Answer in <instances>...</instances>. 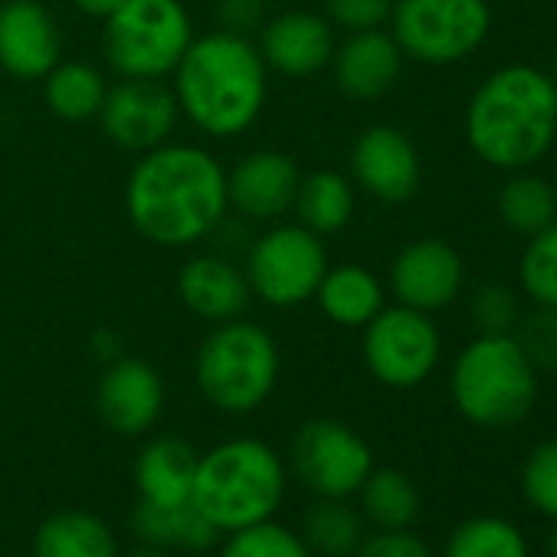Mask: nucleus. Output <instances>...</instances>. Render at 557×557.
<instances>
[{
  "label": "nucleus",
  "instance_id": "nucleus-1",
  "mask_svg": "<svg viewBox=\"0 0 557 557\" xmlns=\"http://www.w3.org/2000/svg\"><path fill=\"white\" fill-rule=\"evenodd\" d=\"M226 210V168L200 145L164 141L145 151L125 184L132 226L164 249L207 239Z\"/></svg>",
  "mask_w": 557,
  "mask_h": 557
},
{
  "label": "nucleus",
  "instance_id": "nucleus-2",
  "mask_svg": "<svg viewBox=\"0 0 557 557\" xmlns=\"http://www.w3.org/2000/svg\"><path fill=\"white\" fill-rule=\"evenodd\" d=\"M171 76L181 115L210 138L243 135L265 109L269 70L249 37L226 30L194 37Z\"/></svg>",
  "mask_w": 557,
  "mask_h": 557
},
{
  "label": "nucleus",
  "instance_id": "nucleus-3",
  "mask_svg": "<svg viewBox=\"0 0 557 557\" xmlns=\"http://www.w3.org/2000/svg\"><path fill=\"white\" fill-rule=\"evenodd\" d=\"M466 141L492 168L524 171L557 138V83L524 63L482 79L466 106Z\"/></svg>",
  "mask_w": 557,
  "mask_h": 557
},
{
  "label": "nucleus",
  "instance_id": "nucleus-4",
  "mask_svg": "<svg viewBox=\"0 0 557 557\" xmlns=\"http://www.w3.org/2000/svg\"><path fill=\"white\" fill-rule=\"evenodd\" d=\"M283 495L286 462L259 440H226L197 459L190 505L223 534L269 521Z\"/></svg>",
  "mask_w": 557,
  "mask_h": 557
},
{
  "label": "nucleus",
  "instance_id": "nucleus-5",
  "mask_svg": "<svg viewBox=\"0 0 557 557\" xmlns=\"http://www.w3.org/2000/svg\"><path fill=\"white\" fill-rule=\"evenodd\" d=\"M449 394L456 410L488 430L521 423L537 397V371L515 335H479L453 364Z\"/></svg>",
  "mask_w": 557,
  "mask_h": 557
},
{
  "label": "nucleus",
  "instance_id": "nucleus-6",
  "mask_svg": "<svg viewBox=\"0 0 557 557\" xmlns=\"http://www.w3.org/2000/svg\"><path fill=\"white\" fill-rule=\"evenodd\" d=\"M197 387L223 413H252L269 400L278 381L275 338L246 319L213 325L194 361Z\"/></svg>",
  "mask_w": 557,
  "mask_h": 557
},
{
  "label": "nucleus",
  "instance_id": "nucleus-7",
  "mask_svg": "<svg viewBox=\"0 0 557 557\" xmlns=\"http://www.w3.org/2000/svg\"><path fill=\"white\" fill-rule=\"evenodd\" d=\"M194 44L181 0H125L106 17V60L122 79H164Z\"/></svg>",
  "mask_w": 557,
  "mask_h": 557
},
{
  "label": "nucleus",
  "instance_id": "nucleus-8",
  "mask_svg": "<svg viewBox=\"0 0 557 557\" xmlns=\"http://www.w3.org/2000/svg\"><path fill=\"white\" fill-rule=\"evenodd\" d=\"M329 252L319 233L302 223L265 226L243 262L252 299L272 309H296L315 299V289L329 269Z\"/></svg>",
  "mask_w": 557,
  "mask_h": 557
},
{
  "label": "nucleus",
  "instance_id": "nucleus-9",
  "mask_svg": "<svg viewBox=\"0 0 557 557\" xmlns=\"http://www.w3.org/2000/svg\"><path fill=\"white\" fill-rule=\"evenodd\" d=\"M492 30L485 0H394L391 34L404 57L426 66L469 60Z\"/></svg>",
  "mask_w": 557,
  "mask_h": 557
},
{
  "label": "nucleus",
  "instance_id": "nucleus-10",
  "mask_svg": "<svg viewBox=\"0 0 557 557\" xmlns=\"http://www.w3.org/2000/svg\"><path fill=\"white\" fill-rule=\"evenodd\" d=\"M361 351L374 381L394 391H410L436 371L443 338L426 312L407 306H384L364 325Z\"/></svg>",
  "mask_w": 557,
  "mask_h": 557
},
{
  "label": "nucleus",
  "instance_id": "nucleus-11",
  "mask_svg": "<svg viewBox=\"0 0 557 557\" xmlns=\"http://www.w3.org/2000/svg\"><path fill=\"white\" fill-rule=\"evenodd\" d=\"M289 459L299 482L319 498L358 495L361 482L374 469L371 446L342 420H309L293 436Z\"/></svg>",
  "mask_w": 557,
  "mask_h": 557
},
{
  "label": "nucleus",
  "instance_id": "nucleus-12",
  "mask_svg": "<svg viewBox=\"0 0 557 557\" xmlns=\"http://www.w3.org/2000/svg\"><path fill=\"white\" fill-rule=\"evenodd\" d=\"M177 119L181 109L174 89L161 86V79H122L109 86L99 109V125L109 141L138 154L171 141Z\"/></svg>",
  "mask_w": 557,
  "mask_h": 557
},
{
  "label": "nucleus",
  "instance_id": "nucleus-13",
  "mask_svg": "<svg viewBox=\"0 0 557 557\" xmlns=\"http://www.w3.org/2000/svg\"><path fill=\"white\" fill-rule=\"evenodd\" d=\"M387 283L397 306L433 315L459 299L466 283V262L453 243L423 236L407 243L394 256Z\"/></svg>",
  "mask_w": 557,
  "mask_h": 557
},
{
  "label": "nucleus",
  "instance_id": "nucleus-14",
  "mask_svg": "<svg viewBox=\"0 0 557 557\" xmlns=\"http://www.w3.org/2000/svg\"><path fill=\"white\" fill-rule=\"evenodd\" d=\"M423 161L413 138L397 125H371L351 145V184L381 203H404L417 194Z\"/></svg>",
  "mask_w": 557,
  "mask_h": 557
},
{
  "label": "nucleus",
  "instance_id": "nucleus-15",
  "mask_svg": "<svg viewBox=\"0 0 557 557\" xmlns=\"http://www.w3.org/2000/svg\"><path fill=\"white\" fill-rule=\"evenodd\" d=\"M302 171L293 154L259 148L243 154L226 171V200L236 213L256 223H275L296 207Z\"/></svg>",
  "mask_w": 557,
  "mask_h": 557
},
{
  "label": "nucleus",
  "instance_id": "nucleus-16",
  "mask_svg": "<svg viewBox=\"0 0 557 557\" xmlns=\"http://www.w3.org/2000/svg\"><path fill=\"white\" fill-rule=\"evenodd\" d=\"M252 44L265 70L289 79H306L329 70L338 40L329 17L315 11H286L269 17Z\"/></svg>",
  "mask_w": 557,
  "mask_h": 557
},
{
  "label": "nucleus",
  "instance_id": "nucleus-17",
  "mask_svg": "<svg viewBox=\"0 0 557 557\" xmlns=\"http://www.w3.org/2000/svg\"><path fill=\"white\" fill-rule=\"evenodd\" d=\"M63 60V34L40 0L0 4V70L14 79H44Z\"/></svg>",
  "mask_w": 557,
  "mask_h": 557
},
{
  "label": "nucleus",
  "instance_id": "nucleus-18",
  "mask_svg": "<svg viewBox=\"0 0 557 557\" xmlns=\"http://www.w3.org/2000/svg\"><path fill=\"white\" fill-rule=\"evenodd\" d=\"M164 407V381L141 358H115L106 364L96 391V410L119 436L148 433Z\"/></svg>",
  "mask_w": 557,
  "mask_h": 557
},
{
  "label": "nucleus",
  "instance_id": "nucleus-19",
  "mask_svg": "<svg viewBox=\"0 0 557 557\" xmlns=\"http://www.w3.org/2000/svg\"><path fill=\"white\" fill-rule=\"evenodd\" d=\"M177 296L207 325H223L233 319H243L249 309V283L243 265H236L226 256L203 252L181 265L177 272Z\"/></svg>",
  "mask_w": 557,
  "mask_h": 557
},
{
  "label": "nucleus",
  "instance_id": "nucleus-20",
  "mask_svg": "<svg viewBox=\"0 0 557 557\" xmlns=\"http://www.w3.org/2000/svg\"><path fill=\"white\" fill-rule=\"evenodd\" d=\"M404 50L397 47L391 30H358L348 34L342 44H335L332 53V73L345 96L371 102L394 89L404 70Z\"/></svg>",
  "mask_w": 557,
  "mask_h": 557
},
{
  "label": "nucleus",
  "instance_id": "nucleus-21",
  "mask_svg": "<svg viewBox=\"0 0 557 557\" xmlns=\"http://www.w3.org/2000/svg\"><path fill=\"white\" fill-rule=\"evenodd\" d=\"M197 453L177 436L151 440L135 462V485L141 502L151 505H187L197 475Z\"/></svg>",
  "mask_w": 557,
  "mask_h": 557
},
{
  "label": "nucleus",
  "instance_id": "nucleus-22",
  "mask_svg": "<svg viewBox=\"0 0 557 557\" xmlns=\"http://www.w3.org/2000/svg\"><path fill=\"white\" fill-rule=\"evenodd\" d=\"M315 302L329 322L342 329H364L384 309V283L358 262L329 265L315 289Z\"/></svg>",
  "mask_w": 557,
  "mask_h": 557
},
{
  "label": "nucleus",
  "instance_id": "nucleus-23",
  "mask_svg": "<svg viewBox=\"0 0 557 557\" xmlns=\"http://www.w3.org/2000/svg\"><path fill=\"white\" fill-rule=\"evenodd\" d=\"M132 531L141 544L164 550H207L216 541V528L187 502V505H151L138 502L132 508Z\"/></svg>",
  "mask_w": 557,
  "mask_h": 557
},
{
  "label": "nucleus",
  "instance_id": "nucleus-24",
  "mask_svg": "<svg viewBox=\"0 0 557 557\" xmlns=\"http://www.w3.org/2000/svg\"><path fill=\"white\" fill-rule=\"evenodd\" d=\"M40 83H44L47 109L63 122L99 119V109L109 92L102 70H96L92 63H79V60H60Z\"/></svg>",
  "mask_w": 557,
  "mask_h": 557
},
{
  "label": "nucleus",
  "instance_id": "nucleus-25",
  "mask_svg": "<svg viewBox=\"0 0 557 557\" xmlns=\"http://www.w3.org/2000/svg\"><path fill=\"white\" fill-rule=\"evenodd\" d=\"M34 557H119V547L99 515L57 511L40 524Z\"/></svg>",
  "mask_w": 557,
  "mask_h": 557
},
{
  "label": "nucleus",
  "instance_id": "nucleus-26",
  "mask_svg": "<svg viewBox=\"0 0 557 557\" xmlns=\"http://www.w3.org/2000/svg\"><path fill=\"white\" fill-rule=\"evenodd\" d=\"M299 223L319 236L338 233L351 223L355 216V184L332 168L302 174L299 194H296V207Z\"/></svg>",
  "mask_w": 557,
  "mask_h": 557
},
{
  "label": "nucleus",
  "instance_id": "nucleus-27",
  "mask_svg": "<svg viewBox=\"0 0 557 557\" xmlns=\"http://www.w3.org/2000/svg\"><path fill=\"white\" fill-rule=\"evenodd\" d=\"M498 216L511 233H521V236L541 233L544 226H550L557 220V190H554V184L537 177V174H528V168L515 171L502 184Z\"/></svg>",
  "mask_w": 557,
  "mask_h": 557
},
{
  "label": "nucleus",
  "instance_id": "nucleus-28",
  "mask_svg": "<svg viewBox=\"0 0 557 557\" xmlns=\"http://www.w3.org/2000/svg\"><path fill=\"white\" fill-rule=\"evenodd\" d=\"M358 495L361 515L374 528H410L420 515V492L400 469H371Z\"/></svg>",
  "mask_w": 557,
  "mask_h": 557
},
{
  "label": "nucleus",
  "instance_id": "nucleus-29",
  "mask_svg": "<svg viewBox=\"0 0 557 557\" xmlns=\"http://www.w3.org/2000/svg\"><path fill=\"white\" fill-rule=\"evenodd\" d=\"M364 537L361 515L345 498H322L306 511V544L325 557H348Z\"/></svg>",
  "mask_w": 557,
  "mask_h": 557
},
{
  "label": "nucleus",
  "instance_id": "nucleus-30",
  "mask_svg": "<svg viewBox=\"0 0 557 557\" xmlns=\"http://www.w3.org/2000/svg\"><path fill=\"white\" fill-rule=\"evenodd\" d=\"M446 557H528V541L511 521L475 515L449 534Z\"/></svg>",
  "mask_w": 557,
  "mask_h": 557
},
{
  "label": "nucleus",
  "instance_id": "nucleus-31",
  "mask_svg": "<svg viewBox=\"0 0 557 557\" xmlns=\"http://www.w3.org/2000/svg\"><path fill=\"white\" fill-rule=\"evenodd\" d=\"M518 283L534 306L557 309V220L528 236L518 265Z\"/></svg>",
  "mask_w": 557,
  "mask_h": 557
},
{
  "label": "nucleus",
  "instance_id": "nucleus-32",
  "mask_svg": "<svg viewBox=\"0 0 557 557\" xmlns=\"http://www.w3.org/2000/svg\"><path fill=\"white\" fill-rule=\"evenodd\" d=\"M220 557H312L309 544L289 528L269 521L230 531Z\"/></svg>",
  "mask_w": 557,
  "mask_h": 557
},
{
  "label": "nucleus",
  "instance_id": "nucleus-33",
  "mask_svg": "<svg viewBox=\"0 0 557 557\" xmlns=\"http://www.w3.org/2000/svg\"><path fill=\"white\" fill-rule=\"evenodd\" d=\"M524 498L547 518L557 521V440H547L531 449L521 472Z\"/></svg>",
  "mask_w": 557,
  "mask_h": 557
},
{
  "label": "nucleus",
  "instance_id": "nucleus-34",
  "mask_svg": "<svg viewBox=\"0 0 557 557\" xmlns=\"http://www.w3.org/2000/svg\"><path fill=\"white\" fill-rule=\"evenodd\" d=\"M511 335L534 364V371H557V309L537 306L531 315L518 319Z\"/></svg>",
  "mask_w": 557,
  "mask_h": 557
},
{
  "label": "nucleus",
  "instance_id": "nucleus-35",
  "mask_svg": "<svg viewBox=\"0 0 557 557\" xmlns=\"http://www.w3.org/2000/svg\"><path fill=\"white\" fill-rule=\"evenodd\" d=\"M469 312H472L479 335H511L521 319L515 293L502 283L479 286L469 302Z\"/></svg>",
  "mask_w": 557,
  "mask_h": 557
},
{
  "label": "nucleus",
  "instance_id": "nucleus-36",
  "mask_svg": "<svg viewBox=\"0 0 557 557\" xmlns=\"http://www.w3.org/2000/svg\"><path fill=\"white\" fill-rule=\"evenodd\" d=\"M394 0H325V17L345 34L381 30L391 24Z\"/></svg>",
  "mask_w": 557,
  "mask_h": 557
},
{
  "label": "nucleus",
  "instance_id": "nucleus-37",
  "mask_svg": "<svg viewBox=\"0 0 557 557\" xmlns=\"http://www.w3.org/2000/svg\"><path fill=\"white\" fill-rule=\"evenodd\" d=\"M358 557H433L430 547L410 528H377V534L361 537Z\"/></svg>",
  "mask_w": 557,
  "mask_h": 557
},
{
  "label": "nucleus",
  "instance_id": "nucleus-38",
  "mask_svg": "<svg viewBox=\"0 0 557 557\" xmlns=\"http://www.w3.org/2000/svg\"><path fill=\"white\" fill-rule=\"evenodd\" d=\"M216 17H220V30L252 40L269 21V11L265 0H216Z\"/></svg>",
  "mask_w": 557,
  "mask_h": 557
},
{
  "label": "nucleus",
  "instance_id": "nucleus-39",
  "mask_svg": "<svg viewBox=\"0 0 557 557\" xmlns=\"http://www.w3.org/2000/svg\"><path fill=\"white\" fill-rule=\"evenodd\" d=\"M70 4L79 11V14H86V17H96V21H106L109 14H115L125 0H70Z\"/></svg>",
  "mask_w": 557,
  "mask_h": 557
},
{
  "label": "nucleus",
  "instance_id": "nucleus-40",
  "mask_svg": "<svg viewBox=\"0 0 557 557\" xmlns=\"http://www.w3.org/2000/svg\"><path fill=\"white\" fill-rule=\"evenodd\" d=\"M125 557H174L171 550H164V547H151V544H141L138 550H132V554H125Z\"/></svg>",
  "mask_w": 557,
  "mask_h": 557
},
{
  "label": "nucleus",
  "instance_id": "nucleus-41",
  "mask_svg": "<svg viewBox=\"0 0 557 557\" xmlns=\"http://www.w3.org/2000/svg\"><path fill=\"white\" fill-rule=\"evenodd\" d=\"M550 557H557V528L550 531Z\"/></svg>",
  "mask_w": 557,
  "mask_h": 557
},
{
  "label": "nucleus",
  "instance_id": "nucleus-42",
  "mask_svg": "<svg viewBox=\"0 0 557 557\" xmlns=\"http://www.w3.org/2000/svg\"><path fill=\"white\" fill-rule=\"evenodd\" d=\"M554 190H557V184H554Z\"/></svg>",
  "mask_w": 557,
  "mask_h": 557
}]
</instances>
